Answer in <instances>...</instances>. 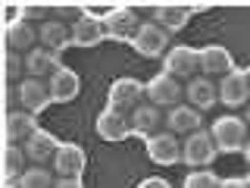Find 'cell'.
<instances>
[{
    "label": "cell",
    "mask_w": 250,
    "mask_h": 188,
    "mask_svg": "<svg viewBox=\"0 0 250 188\" xmlns=\"http://www.w3.org/2000/svg\"><path fill=\"white\" fill-rule=\"evenodd\" d=\"M216 141L209 132H191L185 141H182V163H188L191 169H207L216 157Z\"/></svg>",
    "instance_id": "7a4b0ae2"
},
{
    "label": "cell",
    "mask_w": 250,
    "mask_h": 188,
    "mask_svg": "<svg viewBox=\"0 0 250 188\" xmlns=\"http://www.w3.org/2000/svg\"><path fill=\"white\" fill-rule=\"evenodd\" d=\"M219 182H222V179H219L216 172H209V169H194L191 176L185 179L182 188H219Z\"/></svg>",
    "instance_id": "83f0119b"
},
{
    "label": "cell",
    "mask_w": 250,
    "mask_h": 188,
    "mask_svg": "<svg viewBox=\"0 0 250 188\" xmlns=\"http://www.w3.org/2000/svg\"><path fill=\"white\" fill-rule=\"evenodd\" d=\"M104 19H94V16H78L75 25H72V44L78 47H91L104 38Z\"/></svg>",
    "instance_id": "44dd1931"
},
{
    "label": "cell",
    "mask_w": 250,
    "mask_h": 188,
    "mask_svg": "<svg viewBox=\"0 0 250 188\" xmlns=\"http://www.w3.org/2000/svg\"><path fill=\"white\" fill-rule=\"evenodd\" d=\"M57 66H62L60 53L47 50V47H35V50L25 53V72H28V78H41L47 72H53Z\"/></svg>",
    "instance_id": "ffe728a7"
},
{
    "label": "cell",
    "mask_w": 250,
    "mask_h": 188,
    "mask_svg": "<svg viewBox=\"0 0 250 188\" xmlns=\"http://www.w3.org/2000/svg\"><path fill=\"white\" fill-rule=\"evenodd\" d=\"M53 182L57 179H50V172L44 166H28L19 176V188H53Z\"/></svg>",
    "instance_id": "484cf974"
},
{
    "label": "cell",
    "mask_w": 250,
    "mask_h": 188,
    "mask_svg": "<svg viewBox=\"0 0 250 188\" xmlns=\"http://www.w3.org/2000/svg\"><path fill=\"white\" fill-rule=\"evenodd\" d=\"M169 125V132H175V135H191V132H200L203 129V113L200 110H194L191 104H178L172 107L166 113V119H163Z\"/></svg>",
    "instance_id": "30bf717a"
},
{
    "label": "cell",
    "mask_w": 250,
    "mask_h": 188,
    "mask_svg": "<svg viewBox=\"0 0 250 188\" xmlns=\"http://www.w3.org/2000/svg\"><path fill=\"white\" fill-rule=\"evenodd\" d=\"M19 104L22 110H28V113H38V110H44L47 104H50V85H44L41 78H22L19 85Z\"/></svg>",
    "instance_id": "4fadbf2b"
},
{
    "label": "cell",
    "mask_w": 250,
    "mask_h": 188,
    "mask_svg": "<svg viewBox=\"0 0 250 188\" xmlns=\"http://www.w3.org/2000/svg\"><path fill=\"white\" fill-rule=\"evenodd\" d=\"M125 132H128V125H125V113H119V110L106 107L97 116V135L104 141H122Z\"/></svg>",
    "instance_id": "cb8c5ba5"
},
{
    "label": "cell",
    "mask_w": 250,
    "mask_h": 188,
    "mask_svg": "<svg viewBox=\"0 0 250 188\" xmlns=\"http://www.w3.org/2000/svg\"><path fill=\"white\" fill-rule=\"evenodd\" d=\"M163 119H166V116H163L160 107H153L150 100L131 110V129L141 132V135H156V129L163 125Z\"/></svg>",
    "instance_id": "7402d4cb"
},
{
    "label": "cell",
    "mask_w": 250,
    "mask_h": 188,
    "mask_svg": "<svg viewBox=\"0 0 250 188\" xmlns=\"http://www.w3.org/2000/svg\"><path fill=\"white\" fill-rule=\"evenodd\" d=\"M22 72H25V57H19L16 50H6V57H3V75H6V82L16 85L22 78Z\"/></svg>",
    "instance_id": "4316f807"
},
{
    "label": "cell",
    "mask_w": 250,
    "mask_h": 188,
    "mask_svg": "<svg viewBox=\"0 0 250 188\" xmlns=\"http://www.w3.org/2000/svg\"><path fill=\"white\" fill-rule=\"evenodd\" d=\"M41 16H47V6H38V3L22 6V19H41Z\"/></svg>",
    "instance_id": "f1b7e54d"
},
{
    "label": "cell",
    "mask_w": 250,
    "mask_h": 188,
    "mask_svg": "<svg viewBox=\"0 0 250 188\" xmlns=\"http://www.w3.org/2000/svg\"><path fill=\"white\" fill-rule=\"evenodd\" d=\"M78 88H82V82H78V75L69 66H57L50 72V97L57 100V104H69V100H75Z\"/></svg>",
    "instance_id": "5bb4252c"
},
{
    "label": "cell",
    "mask_w": 250,
    "mask_h": 188,
    "mask_svg": "<svg viewBox=\"0 0 250 188\" xmlns=\"http://www.w3.org/2000/svg\"><path fill=\"white\" fill-rule=\"evenodd\" d=\"M200 69L207 75H225V72H231V53L225 50V47H219V44L203 47V50H200Z\"/></svg>",
    "instance_id": "603a6c76"
},
{
    "label": "cell",
    "mask_w": 250,
    "mask_h": 188,
    "mask_svg": "<svg viewBox=\"0 0 250 188\" xmlns=\"http://www.w3.org/2000/svg\"><path fill=\"white\" fill-rule=\"evenodd\" d=\"M138 188H172L166 179H160V176H153V179H144V182H141Z\"/></svg>",
    "instance_id": "1f68e13d"
},
{
    "label": "cell",
    "mask_w": 250,
    "mask_h": 188,
    "mask_svg": "<svg viewBox=\"0 0 250 188\" xmlns=\"http://www.w3.org/2000/svg\"><path fill=\"white\" fill-rule=\"evenodd\" d=\"M38 132V122H35V113L28 110H10L3 119V135L10 144H19V141H28L31 135Z\"/></svg>",
    "instance_id": "7c38bea8"
},
{
    "label": "cell",
    "mask_w": 250,
    "mask_h": 188,
    "mask_svg": "<svg viewBox=\"0 0 250 188\" xmlns=\"http://www.w3.org/2000/svg\"><path fill=\"white\" fill-rule=\"evenodd\" d=\"M141 28V19L135 10H128V6H116V10H109L104 16V31L109 38H116V41H125V38H135Z\"/></svg>",
    "instance_id": "ba28073f"
},
{
    "label": "cell",
    "mask_w": 250,
    "mask_h": 188,
    "mask_svg": "<svg viewBox=\"0 0 250 188\" xmlns=\"http://www.w3.org/2000/svg\"><path fill=\"white\" fill-rule=\"evenodd\" d=\"M22 163H25V147L10 144V141H6V147H3V179H6V185H10L16 176H22V172H25Z\"/></svg>",
    "instance_id": "d4e9b609"
},
{
    "label": "cell",
    "mask_w": 250,
    "mask_h": 188,
    "mask_svg": "<svg viewBox=\"0 0 250 188\" xmlns=\"http://www.w3.org/2000/svg\"><path fill=\"white\" fill-rule=\"evenodd\" d=\"M209 135H213L219 154H238V151H244V141H247V122L241 116L225 113L213 122Z\"/></svg>",
    "instance_id": "6da1fadb"
},
{
    "label": "cell",
    "mask_w": 250,
    "mask_h": 188,
    "mask_svg": "<svg viewBox=\"0 0 250 188\" xmlns=\"http://www.w3.org/2000/svg\"><path fill=\"white\" fill-rule=\"evenodd\" d=\"M35 41H38V31L28 25V19H16L6 25V50H35Z\"/></svg>",
    "instance_id": "ac0fdd59"
},
{
    "label": "cell",
    "mask_w": 250,
    "mask_h": 188,
    "mask_svg": "<svg viewBox=\"0 0 250 188\" xmlns=\"http://www.w3.org/2000/svg\"><path fill=\"white\" fill-rule=\"evenodd\" d=\"M141 97H144V85L135 78H119L109 88V107L119 113H131L135 107H141Z\"/></svg>",
    "instance_id": "9c48e42d"
},
{
    "label": "cell",
    "mask_w": 250,
    "mask_h": 188,
    "mask_svg": "<svg viewBox=\"0 0 250 188\" xmlns=\"http://www.w3.org/2000/svg\"><path fill=\"white\" fill-rule=\"evenodd\" d=\"M144 94H147V100H150L153 107H178V100H182V94H185V88L175 82L172 75H153L150 82L144 85Z\"/></svg>",
    "instance_id": "8992f818"
},
{
    "label": "cell",
    "mask_w": 250,
    "mask_h": 188,
    "mask_svg": "<svg viewBox=\"0 0 250 188\" xmlns=\"http://www.w3.org/2000/svg\"><path fill=\"white\" fill-rule=\"evenodd\" d=\"M247 82H250V69H247Z\"/></svg>",
    "instance_id": "74e56055"
},
{
    "label": "cell",
    "mask_w": 250,
    "mask_h": 188,
    "mask_svg": "<svg viewBox=\"0 0 250 188\" xmlns=\"http://www.w3.org/2000/svg\"><path fill=\"white\" fill-rule=\"evenodd\" d=\"M57 147H60V141L50 135V132H44V129H38L35 135H31L25 141V157L31 163H47V160H53V154H57Z\"/></svg>",
    "instance_id": "e0dca14e"
},
{
    "label": "cell",
    "mask_w": 250,
    "mask_h": 188,
    "mask_svg": "<svg viewBox=\"0 0 250 188\" xmlns=\"http://www.w3.org/2000/svg\"><path fill=\"white\" fill-rule=\"evenodd\" d=\"M147 157L160 166H175V163H182V141L175 138V132L147 135Z\"/></svg>",
    "instance_id": "277c9868"
},
{
    "label": "cell",
    "mask_w": 250,
    "mask_h": 188,
    "mask_svg": "<svg viewBox=\"0 0 250 188\" xmlns=\"http://www.w3.org/2000/svg\"><path fill=\"white\" fill-rule=\"evenodd\" d=\"M84 169V151L78 144H60L53 154V172L57 176H82Z\"/></svg>",
    "instance_id": "9a60e30c"
},
{
    "label": "cell",
    "mask_w": 250,
    "mask_h": 188,
    "mask_svg": "<svg viewBox=\"0 0 250 188\" xmlns=\"http://www.w3.org/2000/svg\"><path fill=\"white\" fill-rule=\"evenodd\" d=\"M16 100H19V88H16V85H10V88H6V94H3V104H6V113H10V110L16 107Z\"/></svg>",
    "instance_id": "4dcf8cb0"
},
{
    "label": "cell",
    "mask_w": 250,
    "mask_h": 188,
    "mask_svg": "<svg viewBox=\"0 0 250 188\" xmlns=\"http://www.w3.org/2000/svg\"><path fill=\"white\" fill-rule=\"evenodd\" d=\"M191 13H194V6H185V3H160L153 10V22L163 31H178V28H185Z\"/></svg>",
    "instance_id": "2e32d148"
},
{
    "label": "cell",
    "mask_w": 250,
    "mask_h": 188,
    "mask_svg": "<svg viewBox=\"0 0 250 188\" xmlns=\"http://www.w3.org/2000/svg\"><path fill=\"white\" fill-rule=\"evenodd\" d=\"M219 188H247V182H244V179H222Z\"/></svg>",
    "instance_id": "d6a6232c"
},
{
    "label": "cell",
    "mask_w": 250,
    "mask_h": 188,
    "mask_svg": "<svg viewBox=\"0 0 250 188\" xmlns=\"http://www.w3.org/2000/svg\"><path fill=\"white\" fill-rule=\"evenodd\" d=\"M163 69H166V75H172L175 82H178V78H197L200 53L194 50V47L175 44V47H169L166 57H163Z\"/></svg>",
    "instance_id": "3957f363"
},
{
    "label": "cell",
    "mask_w": 250,
    "mask_h": 188,
    "mask_svg": "<svg viewBox=\"0 0 250 188\" xmlns=\"http://www.w3.org/2000/svg\"><path fill=\"white\" fill-rule=\"evenodd\" d=\"M244 122H250V110H247V119H244Z\"/></svg>",
    "instance_id": "d590c367"
},
{
    "label": "cell",
    "mask_w": 250,
    "mask_h": 188,
    "mask_svg": "<svg viewBox=\"0 0 250 188\" xmlns=\"http://www.w3.org/2000/svg\"><path fill=\"white\" fill-rule=\"evenodd\" d=\"M135 50L141 57H166L169 50V31H163L156 22H141L138 35L131 38Z\"/></svg>",
    "instance_id": "5b68a950"
},
{
    "label": "cell",
    "mask_w": 250,
    "mask_h": 188,
    "mask_svg": "<svg viewBox=\"0 0 250 188\" xmlns=\"http://www.w3.org/2000/svg\"><path fill=\"white\" fill-rule=\"evenodd\" d=\"M185 97H188V104H191L194 110L207 113V110H213L219 104V85H213L207 75L191 78V82H188V88H185Z\"/></svg>",
    "instance_id": "8fae6325"
},
{
    "label": "cell",
    "mask_w": 250,
    "mask_h": 188,
    "mask_svg": "<svg viewBox=\"0 0 250 188\" xmlns=\"http://www.w3.org/2000/svg\"><path fill=\"white\" fill-rule=\"evenodd\" d=\"M38 41H41V47H47V50L62 53V47L72 41V31L62 25L60 19H47L44 25L38 28Z\"/></svg>",
    "instance_id": "d6986e66"
},
{
    "label": "cell",
    "mask_w": 250,
    "mask_h": 188,
    "mask_svg": "<svg viewBox=\"0 0 250 188\" xmlns=\"http://www.w3.org/2000/svg\"><path fill=\"white\" fill-rule=\"evenodd\" d=\"M244 160H247V163H250V138H247V141H244Z\"/></svg>",
    "instance_id": "836d02e7"
},
{
    "label": "cell",
    "mask_w": 250,
    "mask_h": 188,
    "mask_svg": "<svg viewBox=\"0 0 250 188\" xmlns=\"http://www.w3.org/2000/svg\"><path fill=\"white\" fill-rule=\"evenodd\" d=\"M6 188H19V185H13V182H10V185H6Z\"/></svg>",
    "instance_id": "e575fe53"
},
{
    "label": "cell",
    "mask_w": 250,
    "mask_h": 188,
    "mask_svg": "<svg viewBox=\"0 0 250 188\" xmlns=\"http://www.w3.org/2000/svg\"><path fill=\"white\" fill-rule=\"evenodd\" d=\"M250 100V82H247V72L241 69H231V72L222 75L219 82V104L222 107H244Z\"/></svg>",
    "instance_id": "52a82bcc"
},
{
    "label": "cell",
    "mask_w": 250,
    "mask_h": 188,
    "mask_svg": "<svg viewBox=\"0 0 250 188\" xmlns=\"http://www.w3.org/2000/svg\"><path fill=\"white\" fill-rule=\"evenodd\" d=\"M53 188H84V185H82V179H75V176H60L57 182H53Z\"/></svg>",
    "instance_id": "f546056e"
},
{
    "label": "cell",
    "mask_w": 250,
    "mask_h": 188,
    "mask_svg": "<svg viewBox=\"0 0 250 188\" xmlns=\"http://www.w3.org/2000/svg\"><path fill=\"white\" fill-rule=\"evenodd\" d=\"M244 182H247V188H250V176H247V179H244Z\"/></svg>",
    "instance_id": "8d00e7d4"
}]
</instances>
